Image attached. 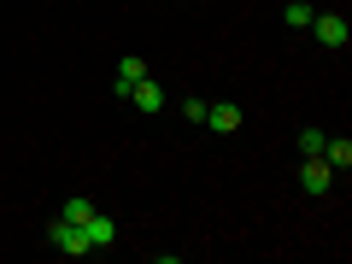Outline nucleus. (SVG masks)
<instances>
[{
  "label": "nucleus",
  "mask_w": 352,
  "mask_h": 264,
  "mask_svg": "<svg viewBox=\"0 0 352 264\" xmlns=\"http://www.w3.org/2000/svg\"><path fill=\"white\" fill-rule=\"evenodd\" d=\"M47 241L65 252V258H82V252H94V247H88V235H82V223H71V217H53V223H47Z\"/></svg>",
  "instance_id": "1"
},
{
  "label": "nucleus",
  "mask_w": 352,
  "mask_h": 264,
  "mask_svg": "<svg viewBox=\"0 0 352 264\" xmlns=\"http://www.w3.org/2000/svg\"><path fill=\"white\" fill-rule=\"evenodd\" d=\"M311 36L323 41V47H346V41H352V24H346L340 12H317V18H311Z\"/></svg>",
  "instance_id": "2"
},
{
  "label": "nucleus",
  "mask_w": 352,
  "mask_h": 264,
  "mask_svg": "<svg viewBox=\"0 0 352 264\" xmlns=\"http://www.w3.org/2000/svg\"><path fill=\"white\" fill-rule=\"evenodd\" d=\"M300 188L311 194V200H323V194L335 188V170H329L323 159H305V164H300Z\"/></svg>",
  "instance_id": "3"
},
{
  "label": "nucleus",
  "mask_w": 352,
  "mask_h": 264,
  "mask_svg": "<svg viewBox=\"0 0 352 264\" xmlns=\"http://www.w3.org/2000/svg\"><path fill=\"white\" fill-rule=\"evenodd\" d=\"M247 124V112H241L235 100H212L206 106V129H217V135H229V129H241Z\"/></svg>",
  "instance_id": "4"
},
{
  "label": "nucleus",
  "mask_w": 352,
  "mask_h": 264,
  "mask_svg": "<svg viewBox=\"0 0 352 264\" xmlns=\"http://www.w3.org/2000/svg\"><path fill=\"white\" fill-rule=\"evenodd\" d=\"M82 235H88V247L100 252V247H112V241H118V223H112V217L100 212V206H94V212L82 217Z\"/></svg>",
  "instance_id": "5"
},
{
  "label": "nucleus",
  "mask_w": 352,
  "mask_h": 264,
  "mask_svg": "<svg viewBox=\"0 0 352 264\" xmlns=\"http://www.w3.org/2000/svg\"><path fill=\"white\" fill-rule=\"evenodd\" d=\"M135 112H164V88L153 82V76H141V82H129V94H124Z\"/></svg>",
  "instance_id": "6"
},
{
  "label": "nucleus",
  "mask_w": 352,
  "mask_h": 264,
  "mask_svg": "<svg viewBox=\"0 0 352 264\" xmlns=\"http://www.w3.org/2000/svg\"><path fill=\"white\" fill-rule=\"evenodd\" d=\"M141 76H147V59H141V53H124V59H118V76H112V94L124 100L129 82H141Z\"/></svg>",
  "instance_id": "7"
},
{
  "label": "nucleus",
  "mask_w": 352,
  "mask_h": 264,
  "mask_svg": "<svg viewBox=\"0 0 352 264\" xmlns=\"http://www.w3.org/2000/svg\"><path fill=\"white\" fill-rule=\"evenodd\" d=\"M317 159H323L329 170L346 176V170H352V141H346V135H323V153H317Z\"/></svg>",
  "instance_id": "8"
},
{
  "label": "nucleus",
  "mask_w": 352,
  "mask_h": 264,
  "mask_svg": "<svg viewBox=\"0 0 352 264\" xmlns=\"http://www.w3.org/2000/svg\"><path fill=\"white\" fill-rule=\"evenodd\" d=\"M311 18H317V6H305V0H288L282 24H288V30H311Z\"/></svg>",
  "instance_id": "9"
},
{
  "label": "nucleus",
  "mask_w": 352,
  "mask_h": 264,
  "mask_svg": "<svg viewBox=\"0 0 352 264\" xmlns=\"http://www.w3.org/2000/svg\"><path fill=\"white\" fill-rule=\"evenodd\" d=\"M294 147H300V159H317V153H323V129H300Z\"/></svg>",
  "instance_id": "10"
},
{
  "label": "nucleus",
  "mask_w": 352,
  "mask_h": 264,
  "mask_svg": "<svg viewBox=\"0 0 352 264\" xmlns=\"http://www.w3.org/2000/svg\"><path fill=\"white\" fill-rule=\"evenodd\" d=\"M206 106H212V100H200V94H188V100H182V118H188V124H206Z\"/></svg>",
  "instance_id": "11"
},
{
  "label": "nucleus",
  "mask_w": 352,
  "mask_h": 264,
  "mask_svg": "<svg viewBox=\"0 0 352 264\" xmlns=\"http://www.w3.org/2000/svg\"><path fill=\"white\" fill-rule=\"evenodd\" d=\"M88 212H94V200H65V206H59V217H71V223H82Z\"/></svg>",
  "instance_id": "12"
}]
</instances>
